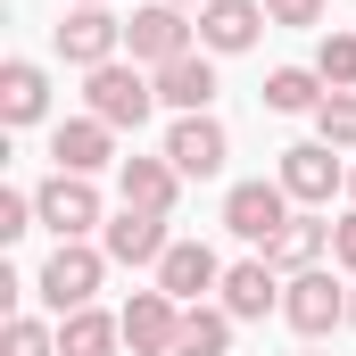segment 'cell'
Segmentation results:
<instances>
[{
  "label": "cell",
  "instance_id": "obj_23",
  "mask_svg": "<svg viewBox=\"0 0 356 356\" xmlns=\"http://www.w3.org/2000/svg\"><path fill=\"white\" fill-rule=\"evenodd\" d=\"M315 133H323L332 149H356V91H323V108H315Z\"/></svg>",
  "mask_w": 356,
  "mask_h": 356
},
{
  "label": "cell",
  "instance_id": "obj_2",
  "mask_svg": "<svg viewBox=\"0 0 356 356\" xmlns=\"http://www.w3.org/2000/svg\"><path fill=\"white\" fill-rule=\"evenodd\" d=\"M224 232L249 241V249H273L290 232V191L282 182H232L224 191Z\"/></svg>",
  "mask_w": 356,
  "mask_h": 356
},
{
  "label": "cell",
  "instance_id": "obj_22",
  "mask_svg": "<svg viewBox=\"0 0 356 356\" xmlns=\"http://www.w3.org/2000/svg\"><path fill=\"white\" fill-rule=\"evenodd\" d=\"M315 83H323V75H307V67H273V75H266V108H273V116H307V108H323Z\"/></svg>",
  "mask_w": 356,
  "mask_h": 356
},
{
  "label": "cell",
  "instance_id": "obj_28",
  "mask_svg": "<svg viewBox=\"0 0 356 356\" xmlns=\"http://www.w3.org/2000/svg\"><path fill=\"white\" fill-rule=\"evenodd\" d=\"M332 257L356 273V216H340V224H332Z\"/></svg>",
  "mask_w": 356,
  "mask_h": 356
},
{
  "label": "cell",
  "instance_id": "obj_25",
  "mask_svg": "<svg viewBox=\"0 0 356 356\" xmlns=\"http://www.w3.org/2000/svg\"><path fill=\"white\" fill-rule=\"evenodd\" d=\"M8 356H58V332H42L33 315H17L8 323Z\"/></svg>",
  "mask_w": 356,
  "mask_h": 356
},
{
  "label": "cell",
  "instance_id": "obj_9",
  "mask_svg": "<svg viewBox=\"0 0 356 356\" xmlns=\"http://www.w3.org/2000/svg\"><path fill=\"white\" fill-rule=\"evenodd\" d=\"M282 191H290V199H307V207H323V199H332V191H340V182H348V166H340V158H332V141H298V149H282Z\"/></svg>",
  "mask_w": 356,
  "mask_h": 356
},
{
  "label": "cell",
  "instance_id": "obj_7",
  "mask_svg": "<svg viewBox=\"0 0 356 356\" xmlns=\"http://www.w3.org/2000/svg\"><path fill=\"white\" fill-rule=\"evenodd\" d=\"M158 290H166L175 307H199L207 290H224V266H216V249H207V241H175V249L158 257Z\"/></svg>",
  "mask_w": 356,
  "mask_h": 356
},
{
  "label": "cell",
  "instance_id": "obj_16",
  "mask_svg": "<svg viewBox=\"0 0 356 356\" xmlns=\"http://www.w3.org/2000/svg\"><path fill=\"white\" fill-rule=\"evenodd\" d=\"M42 108H50V75L33 58H8L0 67V116L8 124H42Z\"/></svg>",
  "mask_w": 356,
  "mask_h": 356
},
{
  "label": "cell",
  "instance_id": "obj_14",
  "mask_svg": "<svg viewBox=\"0 0 356 356\" xmlns=\"http://www.w3.org/2000/svg\"><path fill=\"white\" fill-rule=\"evenodd\" d=\"M257 25H273L266 0H207V8H199V50L232 58V50H249V42H257Z\"/></svg>",
  "mask_w": 356,
  "mask_h": 356
},
{
  "label": "cell",
  "instance_id": "obj_20",
  "mask_svg": "<svg viewBox=\"0 0 356 356\" xmlns=\"http://www.w3.org/2000/svg\"><path fill=\"white\" fill-rule=\"evenodd\" d=\"M323 249H332V224H315V216H290V232L273 241L266 257H273V273H307Z\"/></svg>",
  "mask_w": 356,
  "mask_h": 356
},
{
  "label": "cell",
  "instance_id": "obj_5",
  "mask_svg": "<svg viewBox=\"0 0 356 356\" xmlns=\"http://www.w3.org/2000/svg\"><path fill=\"white\" fill-rule=\"evenodd\" d=\"M124 50V17H108V8H67V25H58V58L67 67H108Z\"/></svg>",
  "mask_w": 356,
  "mask_h": 356
},
{
  "label": "cell",
  "instance_id": "obj_26",
  "mask_svg": "<svg viewBox=\"0 0 356 356\" xmlns=\"http://www.w3.org/2000/svg\"><path fill=\"white\" fill-rule=\"evenodd\" d=\"M33 224H42V216H33V199H25V191H0V241H25Z\"/></svg>",
  "mask_w": 356,
  "mask_h": 356
},
{
  "label": "cell",
  "instance_id": "obj_18",
  "mask_svg": "<svg viewBox=\"0 0 356 356\" xmlns=\"http://www.w3.org/2000/svg\"><path fill=\"white\" fill-rule=\"evenodd\" d=\"M158 99L166 108H182V116H207V99H216V67L191 50V58H175V67H158Z\"/></svg>",
  "mask_w": 356,
  "mask_h": 356
},
{
  "label": "cell",
  "instance_id": "obj_19",
  "mask_svg": "<svg viewBox=\"0 0 356 356\" xmlns=\"http://www.w3.org/2000/svg\"><path fill=\"white\" fill-rule=\"evenodd\" d=\"M116 340H124V315H99V307L58 315V356H116Z\"/></svg>",
  "mask_w": 356,
  "mask_h": 356
},
{
  "label": "cell",
  "instance_id": "obj_29",
  "mask_svg": "<svg viewBox=\"0 0 356 356\" xmlns=\"http://www.w3.org/2000/svg\"><path fill=\"white\" fill-rule=\"evenodd\" d=\"M175 8H207V0H175Z\"/></svg>",
  "mask_w": 356,
  "mask_h": 356
},
{
  "label": "cell",
  "instance_id": "obj_24",
  "mask_svg": "<svg viewBox=\"0 0 356 356\" xmlns=\"http://www.w3.org/2000/svg\"><path fill=\"white\" fill-rule=\"evenodd\" d=\"M315 75L332 91H356V33H323V50H315Z\"/></svg>",
  "mask_w": 356,
  "mask_h": 356
},
{
  "label": "cell",
  "instance_id": "obj_6",
  "mask_svg": "<svg viewBox=\"0 0 356 356\" xmlns=\"http://www.w3.org/2000/svg\"><path fill=\"white\" fill-rule=\"evenodd\" d=\"M33 216H42L58 241H83L91 224H99V191H91L83 175H50L42 191H33Z\"/></svg>",
  "mask_w": 356,
  "mask_h": 356
},
{
  "label": "cell",
  "instance_id": "obj_13",
  "mask_svg": "<svg viewBox=\"0 0 356 356\" xmlns=\"http://www.w3.org/2000/svg\"><path fill=\"white\" fill-rule=\"evenodd\" d=\"M273 307H282V273H273V257L224 266V315H232V323H257V315H273Z\"/></svg>",
  "mask_w": 356,
  "mask_h": 356
},
{
  "label": "cell",
  "instance_id": "obj_15",
  "mask_svg": "<svg viewBox=\"0 0 356 356\" xmlns=\"http://www.w3.org/2000/svg\"><path fill=\"white\" fill-rule=\"evenodd\" d=\"M50 158H58V175H99L108 158H116V124H99V116H75V124H58L50 133Z\"/></svg>",
  "mask_w": 356,
  "mask_h": 356
},
{
  "label": "cell",
  "instance_id": "obj_32",
  "mask_svg": "<svg viewBox=\"0 0 356 356\" xmlns=\"http://www.w3.org/2000/svg\"><path fill=\"white\" fill-rule=\"evenodd\" d=\"M348 191H356V166H348Z\"/></svg>",
  "mask_w": 356,
  "mask_h": 356
},
{
  "label": "cell",
  "instance_id": "obj_21",
  "mask_svg": "<svg viewBox=\"0 0 356 356\" xmlns=\"http://www.w3.org/2000/svg\"><path fill=\"white\" fill-rule=\"evenodd\" d=\"M224 348H232V315L224 307H182L175 356H224Z\"/></svg>",
  "mask_w": 356,
  "mask_h": 356
},
{
  "label": "cell",
  "instance_id": "obj_30",
  "mask_svg": "<svg viewBox=\"0 0 356 356\" xmlns=\"http://www.w3.org/2000/svg\"><path fill=\"white\" fill-rule=\"evenodd\" d=\"M75 8H108V0H75Z\"/></svg>",
  "mask_w": 356,
  "mask_h": 356
},
{
  "label": "cell",
  "instance_id": "obj_31",
  "mask_svg": "<svg viewBox=\"0 0 356 356\" xmlns=\"http://www.w3.org/2000/svg\"><path fill=\"white\" fill-rule=\"evenodd\" d=\"M348 323H356V290H348Z\"/></svg>",
  "mask_w": 356,
  "mask_h": 356
},
{
  "label": "cell",
  "instance_id": "obj_8",
  "mask_svg": "<svg viewBox=\"0 0 356 356\" xmlns=\"http://www.w3.org/2000/svg\"><path fill=\"white\" fill-rule=\"evenodd\" d=\"M124 50H133L141 67H175V58H191V25H182V8H175V0L141 8V17L124 25Z\"/></svg>",
  "mask_w": 356,
  "mask_h": 356
},
{
  "label": "cell",
  "instance_id": "obj_12",
  "mask_svg": "<svg viewBox=\"0 0 356 356\" xmlns=\"http://www.w3.org/2000/svg\"><path fill=\"white\" fill-rule=\"evenodd\" d=\"M175 332H182V307L166 290H133L124 307V348L133 356H175Z\"/></svg>",
  "mask_w": 356,
  "mask_h": 356
},
{
  "label": "cell",
  "instance_id": "obj_11",
  "mask_svg": "<svg viewBox=\"0 0 356 356\" xmlns=\"http://www.w3.org/2000/svg\"><path fill=\"white\" fill-rule=\"evenodd\" d=\"M166 158H175V175L207 182V175H224L232 141H224V124H216V116H182L175 133H166Z\"/></svg>",
  "mask_w": 356,
  "mask_h": 356
},
{
  "label": "cell",
  "instance_id": "obj_10",
  "mask_svg": "<svg viewBox=\"0 0 356 356\" xmlns=\"http://www.w3.org/2000/svg\"><path fill=\"white\" fill-rule=\"evenodd\" d=\"M99 249H108V266H158L175 241H166V216H149V207H124L116 224H99Z\"/></svg>",
  "mask_w": 356,
  "mask_h": 356
},
{
  "label": "cell",
  "instance_id": "obj_3",
  "mask_svg": "<svg viewBox=\"0 0 356 356\" xmlns=\"http://www.w3.org/2000/svg\"><path fill=\"white\" fill-rule=\"evenodd\" d=\"M282 315H290V332L323 340V332H340V323H348V290H340L323 266H307V273H290V282H282Z\"/></svg>",
  "mask_w": 356,
  "mask_h": 356
},
{
  "label": "cell",
  "instance_id": "obj_4",
  "mask_svg": "<svg viewBox=\"0 0 356 356\" xmlns=\"http://www.w3.org/2000/svg\"><path fill=\"white\" fill-rule=\"evenodd\" d=\"M99 273H108V249H83V241H58L33 290H42V298H50L58 315H75V307H91V298H99Z\"/></svg>",
  "mask_w": 356,
  "mask_h": 356
},
{
  "label": "cell",
  "instance_id": "obj_17",
  "mask_svg": "<svg viewBox=\"0 0 356 356\" xmlns=\"http://www.w3.org/2000/svg\"><path fill=\"white\" fill-rule=\"evenodd\" d=\"M124 207H149V216H175V158H124Z\"/></svg>",
  "mask_w": 356,
  "mask_h": 356
},
{
  "label": "cell",
  "instance_id": "obj_27",
  "mask_svg": "<svg viewBox=\"0 0 356 356\" xmlns=\"http://www.w3.org/2000/svg\"><path fill=\"white\" fill-rule=\"evenodd\" d=\"M273 25H323V0H266Z\"/></svg>",
  "mask_w": 356,
  "mask_h": 356
},
{
  "label": "cell",
  "instance_id": "obj_1",
  "mask_svg": "<svg viewBox=\"0 0 356 356\" xmlns=\"http://www.w3.org/2000/svg\"><path fill=\"white\" fill-rule=\"evenodd\" d=\"M91 116L99 124H116V133H141L149 124V108H158V75H141V67H124V58H108V67H91Z\"/></svg>",
  "mask_w": 356,
  "mask_h": 356
}]
</instances>
